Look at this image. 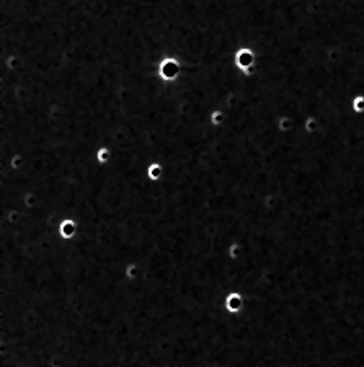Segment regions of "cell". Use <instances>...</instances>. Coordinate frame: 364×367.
Listing matches in <instances>:
<instances>
[{
    "label": "cell",
    "mask_w": 364,
    "mask_h": 367,
    "mask_svg": "<svg viewBox=\"0 0 364 367\" xmlns=\"http://www.w3.org/2000/svg\"><path fill=\"white\" fill-rule=\"evenodd\" d=\"M183 74V62L181 59L175 56V54H165L160 60L157 62V75L159 79L167 82V84H173Z\"/></svg>",
    "instance_id": "cell-1"
},
{
    "label": "cell",
    "mask_w": 364,
    "mask_h": 367,
    "mask_svg": "<svg viewBox=\"0 0 364 367\" xmlns=\"http://www.w3.org/2000/svg\"><path fill=\"white\" fill-rule=\"evenodd\" d=\"M245 305H247L245 295H244V292H240L237 289L230 290L224 299V307L232 315H240L245 310Z\"/></svg>",
    "instance_id": "cell-2"
},
{
    "label": "cell",
    "mask_w": 364,
    "mask_h": 367,
    "mask_svg": "<svg viewBox=\"0 0 364 367\" xmlns=\"http://www.w3.org/2000/svg\"><path fill=\"white\" fill-rule=\"evenodd\" d=\"M233 62H235V67L240 71V74H245L250 67H253V62H255L253 49H250L247 46L237 47L235 54H233Z\"/></svg>",
    "instance_id": "cell-3"
},
{
    "label": "cell",
    "mask_w": 364,
    "mask_h": 367,
    "mask_svg": "<svg viewBox=\"0 0 364 367\" xmlns=\"http://www.w3.org/2000/svg\"><path fill=\"white\" fill-rule=\"evenodd\" d=\"M79 228H80V225L77 222V219L75 217H64L57 224V235L66 241L74 240L75 237H77Z\"/></svg>",
    "instance_id": "cell-4"
},
{
    "label": "cell",
    "mask_w": 364,
    "mask_h": 367,
    "mask_svg": "<svg viewBox=\"0 0 364 367\" xmlns=\"http://www.w3.org/2000/svg\"><path fill=\"white\" fill-rule=\"evenodd\" d=\"M163 176H165V167H163L162 162L154 160V162H150L147 165V168H146V178L149 179V181L159 183V181H162V179H163Z\"/></svg>",
    "instance_id": "cell-5"
},
{
    "label": "cell",
    "mask_w": 364,
    "mask_h": 367,
    "mask_svg": "<svg viewBox=\"0 0 364 367\" xmlns=\"http://www.w3.org/2000/svg\"><path fill=\"white\" fill-rule=\"evenodd\" d=\"M111 160H113V149L109 145H100L95 150V162H97V165L105 167V165L111 163Z\"/></svg>",
    "instance_id": "cell-6"
},
{
    "label": "cell",
    "mask_w": 364,
    "mask_h": 367,
    "mask_svg": "<svg viewBox=\"0 0 364 367\" xmlns=\"http://www.w3.org/2000/svg\"><path fill=\"white\" fill-rule=\"evenodd\" d=\"M142 274V266L137 261H129L128 265L125 266V276L129 282H136L139 281Z\"/></svg>",
    "instance_id": "cell-7"
},
{
    "label": "cell",
    "mask_w": 364,
    "mask_h": 367,
    "mask_svg": "<svg viewBox=\"0 0 364 367\" xmlns=\"http://www.w3.org/2000/svg\"><path fill=\"white\" fill-rule=\"evenodd\" d=\"M227 256L232 260V261H235V263H238V261H242L244 260V256H245V248H244V245L240 243V241H232V243L229 245V248H227Z\"/></svg>",
    "instance_id": "cell-8"
},
{
    "label": "cell",
    "mask_w": 364,
    "mask_h": 367,
    "mask_svg": "<svg viewBox=\"0 0 364 367\" xmlns=\"http://www.w3.org/2000/svg\"><path fill=\"white\" fill-rule=\"evenodd\" d=\"M225 119H227V116H225V111H224L222 108H214L209 113V124H211L212 128H221V126H224Z\"/></svg>",
    "instance_id": "cell-9"
},
{
    "label": "cell",
    "mask_w": 364,
    "mask_h": 367,
    "mask_svg": "<svg viewBox=\"0 0 364 367\" xmlns=\"http://www.w3.org/2000/svg\"><path fill=\"white\" fill-rule=\"evenodd\" d=\"M354 109H358V111H361V109H364V98H356L354 100Z\"/></svg>",
    "instance_id": "cell-10"
}]
</instances>
